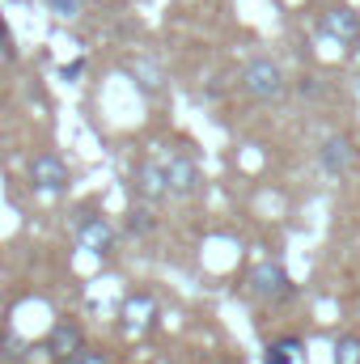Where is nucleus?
<instances>
[{"label": "nucleus", "instance_id": "obj_1", "mask_svg": "<svg viewBox=\"0 0 360 364\" xmlns=\"http://www.w3.org/2000/svg\"><path fill=\"white\" fill-rule=\"evenodd\" d=\"M284 90H288V77H284V68H280L271 55H255V60L242 68V93H246V97H255V102H275Z\"/></svg>", "mask_w": 360, "mask_h": 364}, {"label": "nucleus", "instance_id": "obj_2", "mask_svg": "<svg viewBox=\"0 0 360 364\" xmlns=\"http://www.w3.org/2000/svg\"><path fill=\"white\" fill-rule=\"evenodd\" d=\"M30 182H34V191L38 195H64L68 186H73V174H68V161L60 157V153H38L34 161H30Z\"/></svg>", "mask_w": 360, "mask_h": 364}, {"label": "nucleus", "instance_id": "obj_3", "mask_svg": "<svg viewBox=\"0 0 360 364\" xmlns=\"http://www.w3.org/2000/svg\"><path fill=\"white\" fill-rule=\"evenodd\" d=\"M250 296L255 301H271V305H280V301H288L297 288H292V279L288 272L280 267V263H259V267H250Z\"/></svg>", "mask_w": 360, "mask_h": 364}, {"label": "nucleus", "instance_id": "obj_4", "mask_svg": "<svg viewBox=\"0 0 360 364\" xmlns=\"http://www.w3.org/2000/svg\"><path fill=\"white\" fill-rule=\"evenodd\" d=\"M318 34L331 38V43H339V47H356L360 43V13L356 9H348V4H331V9H322V17H318Z\"/></svg>", "mask_w": 360, "mask_h": 364}, {"label": "nucleus", "instance_id": "obj_5", "mask_svg": "<svg viewBox=\"0 0 360 364\" xmlns=\"http://www.w3.org/2000/svg\"><path fill=\"white\" fill-rule=\"evenodd\" d=\"M43 348H47V356H51L55 364H68L77 352H85V331H81L73 318H60V322L47 331Z\"/></svg>", "mask_w": 360, "mask_h": 364}, {"label": "nucleus", "instance_id": "obj_6", "mask_svg": "<svg viewBox=\"0 0 360 364\" xmlns=\"http://www.w3.org/2000/svg\"><path fill=\"white\" fill-rule=\"evenodd\" d=\"M77 246L90 250V255H110L115 246V225L97 212H81L77 216Z\"/></svg>", "mask_w": 360, "mask_h": 364}, {"label": "nucleus", "instance_id": "obj_7", "mask_svg": "<svg viewBox=\"0 0 360 364\" xmlns=\"http://www.w3.org/2000/svg\"><path fill=\"white\" fill-rule=\"evenodd\" d=\"M136 191H140V199H149V203L166 199V195H170V166H162L157 157H144V161L136 166Z\"/></svg>", "mask_w": 360, "mask_h": 364}, {"label": "nucleus", "instance_id": "obj_8", "mask_svg": "<svg viewBox=\"0 0 360 364\" xmlns=\"http://www.w3.org/2000/svg\"><path fill=\"white\" fill-rule=\"evenodd\" d=\"M352 161H356V149H352L348 136H327V140L318 144V166H322V174L339 178V174H348Z\"/></svg>", "mask_w": 360, "mask_h": 364}, {"label": "nucleus", "instance_id": "obj_9", "mask_svg": "<svg viewBox=\"0 0 360 364\" xmlns=\"http://www.w3.org/2000/svg\"><path fill=\"white\" fill-rule=\"evenodd\" d=\"M170 166V195H179V199H186V195H195L199 186H203V174H199V166L191 161V157H174V161H166Z\"/></svg>", "mask_w": 360, "mask_h": 364}, {"label": "nucleus", "instance_id": "obj_10", "mask_svg": "<svg viewBox=\"0 0 360 364\" xmlns=\"http://www.w3.org/2000/svg\"><path fill=\"white\" fill-rule=\"evenodd\" d=\"M153 318H157V301H153L149 292H136V296L123 301V322H127V331H144Z\"/></svg>", "mask_w": 360, "mask_h": 364}, {"label": "nucleus", "instance_id": "obj_11", "mask_svg": "<svg viewBox=\"0 0 360 364\" xmlns=\"http://www.w3.org/2000/svg\"><path fill=\"white\" fill-rule=\"evenodd\" d=\"M305 360V343L297 339V335H280V339H271L268 352H263V364H301Z\"/></svg>", "mask_w": 360, "mask_h": 364}, {"label": "nucleus", "instance_id": "obj_12", "mask_svg": "<svg viewBox=\"0 0 360 364\" xmlns=\"http://www.w3.org/2000/svg\"><path fill=\"white\" fill-rule=\"evenodd\" d=\"M335 364H360V335H344L335 343Z\"/></svg>", "mask_w": 360, "mask_h": 364}, {"label": "nucleus", "instance_id": "obj_13", "mask_svg": "<svg viewBox=\"0 0 360 364\" xmlns=\"http://www.w3.org/2000/svg\"><path fill=\"white\" fill-rule=\"evenodd\" d=\"M43 4H47V13H55V17H64V21L81 17V9H85V0H43Z\"/></svg>", "mask_w": 360, "mask_h": 364}, {"label": "nucleus", "instance_id": "obj_14", "mask_svg": "<svg viewBox=\"0 0 360 364\" xmlns=\"http://www.w3.org/2000/svg\"><path fill=\"white\" fill-rule=\"evenodd\" d=\"M127 229H132V233H149V229H153V216H149L144 208H132V212H127Z\"/></svg>", "mask_w": 360, "mask_h": 364}, {"label": "nucleus", "instance_id": "obj_15", "mask_svg": "<svg viewBox=\"0 0 360 364\" xmlns=\"http://www.w3.org/2000/svg\"><path fill=\"white\" fill-rule=\"evenodd\" d=\"M68 364H106V356H102V352H93V348H85V352H77Z\"/></svg>", "mask_w": 360, "mask_h": 364}]
</instances>
